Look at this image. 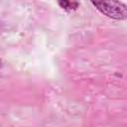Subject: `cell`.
<instances>
[{
    "label": "cell",
    "instance_id": "1",
    "mask_svg": "<svg viewBox=\"0 0 127 127\" xmlns=\"http://www.w3.org/2000/svg\"><path fill=\"white\" fill-rule=\"evenodd\" d=\"M91 4L105 16L115 20L127 18V6L119 1H92Z\"/></svg>",
    "mask_w": 127,
    "mask_h": 127
},
{
    "label": "cell",
    "instance_id": "2",
    "mask_svg": "<svg viewBox=\"0 0 127 127\" xmlns=\"http://www.w3.org/2000/svg\"><path fill=\"white\" fill-rule=\"evenodd\" d=\"M58 4L64 10H76L79 6V4L77 2L74 1H59Z\"/></svg>",
    "mask_w": 127,
    "mask_h": 127
}]
</instances>
